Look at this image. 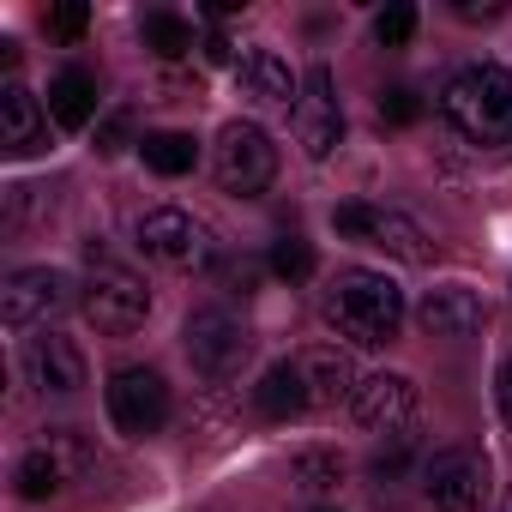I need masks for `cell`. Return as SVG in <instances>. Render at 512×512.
Instances as JSON below:
<instances>
[{"instance_id":"1","label":"cell","mask_w":512,"mask_h":512,"mask_svg":"<svg viewBox=\"0 0 512 512\" xmlns=\"http://www.w3.org/2000/svg\"><path fill=\"white\" fill-rule=\"evenodd\" d=\"M326 320L338 338L362 344V350H380L398 338L404 326V290L386 278V272H368V266H344L326 290Z\"/></svg>"},{"instance_id":"2","label":"cell","mask_w":512,"mask_h":512,"mask_svg":"<svg viewBox=\"0 0 512 512\" xmlns=\"http://www.w3.org/2000/svg\"><path fill=\"white\" fill-rule=\"evenodd\" d=\"M440 115L452 121V133H464L470 145H506L512 139V73L482 61L464 67L446 91H440Z\"/></svg>"},{"instance_id":"3","label":"cell","mask_w":512,"mask_h":512,"mask_svg":"<svg viewBox=\"0 0 512 512\" xmlns=\"http://www.w3.org/2000/svg\"><path fill=\"white\" fill-rule=\"evenodd\" d=\"M278 181V145L260 121H229L217 133V187L235 199H253Z\"/></svg>"},{"instance_id":"4","label":"cell","mask_w":512,"mask_h":512,"mask_svg":"<svg viewBox=\"0 0 512 512\" xmlns=\"http://www.w3.org/2000/svg\"><path fill=\"white\" fill-rule=\"evenodd\" d=\"M332 229L338 235H350V241H368V247H380V253H392V260H404V266H428L434 260V241L422 235V223L416 217H404V211H392V205H338L332 211Z\"/></svg>"},{"instance_id":"5","label":"cell","mask_w":512,"mask_h":512,"mask_svg":"<svg viewBox=\"0 0 512 512\" xmlns=\"http://www.w3.org/2000/svg\"><path fill=\"white\" fill-rule=\"evenodd\" d=\"M139 247L151 253L157 266H169V272H199V266H211V229H205L193 211H181V205L145 211V217H139Z\"/></svg>"},{"instance_id":"6","label":"cell","mask_w":512,"mask_h":512,"mask_svg":"<svg viewBox=\"0 0 512 512\" xmlns=\"http://www.w3.org/2000/svg\"><path fill=\"white\" fill-rule=\"evenodd\" d=\"M422 494L434 512H482L488 500V458L476 446H446L422 464Z\"/></svg>"},{"instance_id":"7","label":"cell","mask_w":512,"mask_h":512,"mask_svg":"<svg viewBox=\"0 0 512 512\" xmlns=\"http://www.w3.org/2000/svg\"><path fill=\"white\" fill-rule=\"evenodd\" d=\"M187 362L205 374V380H229V374H241V362H247V350H253V338H247V326L229 314V308H199L193 320H187Z\"/></svg>"},{"instance_id":"8","label":"cell","mask_w":512,"mask_h":512,"mask_svg":"<svg viewBox=\"0 0 512 512\" xmlns=\"http://www.w3.org/2000/svg\"><path fill=\"white\" fill-rule=\"evenodd\" d=\"M109 422L127 434V440H145L169 422V386L157 368H121L109 374Z\"/></svg>"},{"instance_id":"9","label":"cell","mask_w":512,"mask_h":512,"mask_svg":"<svg viewBox=\"0 0 512 512\" xmlns=\"http://www.w3.org/2000/svg\"><path fill=\"white\" fill-rule=\"evenodd\" d=\"M145 314H151V290H145L133 272L103 266V272L85 284V320H91L97 332L127 338V332H139V326H145Z\"/></svg>"},{"instance_id":"10","label":"cell","mask_w":512,"mask_h":512,"mask_svg":"<svg viewBox=\"0 0 512 512\" xmlns=\"http://www.w3.org/2000/svg\"><path fill=\"white\" fill-rule=\"evenodd\" d=\"M338 139H344L338 85H332V73H326V67H308L302 97H296V145H302L314 163H326V157L338 151Z\"/></svg>"},{"instance_id":"11","label":"cell","mask_w":512,"mask_h":512,"mask_svg":"<svg viewBox=\"0 0 512 512\" xmlns=\"http://www.w3.org/2000/svg\"><path fill=\"white\" fill-rule=\"evenodd\" d=\"M416 380L410 374H368L350 398V416L368 428V434H404L416 422Z\"/></svg>"},{"instance_id":"12","label":"cell","mask_w":512,"mask_h":512,"mask_svg":"<svg viewBox=\"0 0 512 512\" xmlns=\"http://www.w3.org/2000/svg\"><path fill=\"white\" fill-rule=\"evenodd\" d=\"M67 308V278L49 272V266H31V272H13L7 290H0V320H7L13 332L25 326H43L49 314Z\"/></svg>"},{"instance_id":"13","label":"cell","mask_w":512,"mask_h":512,"mask_svg":"<svg viewBox=\"0 0 512 512\" xmlns=\"http://www.w3.org/2000/svg\"><path fill=\"white\" fill-rule=\"evenodd\" d=\"M25 374H31V386H37L43 398H73V392L85 386V350H79L67 332H43V338H31V350H25Z\"/></svg>"},{"instance_id":"14","label":"cell","mask_w":512,"mask_h":512,"mask_svg":"<svg viewBox=\"0 0 512 512\" xmlns=\"http://www.w3.org/2000/svg\"><path fill=\"white\" fill-rule=\"evenodd\" d=\"M235 91H241L253 109H290V115H296L302 79L290 73V61H284L278 49H253V55H241V67H235Z\"/></svg>"},{"instance_id":"15","label":"cell","mask_w":512,"mask_h":512,"mask_svg":"<svg viewBox=\"0 0 512 512\" xmlns=\"http://www.w3.org/2000/svg\"><path fill=\"white\" fill-rule=\"evenodd\" d=\"M416 320H422L428 338H476V332L488 326V308H482L476 290H464V284H440V290L422 296Z\"/></svg>"},{"instance_id":"16","label":"cell","mask_w":512,"mask_h":512,"mask_svg":"<svg viewBox=\"0 0 512 512\" xmlns=\"http://www.w3.org/2000/svg\"><path fill=\"white\" fill-rule=\"evenodd\" d=\"M43 145H49V115H43V103L25 91V85H7L0 91V151L7 157H43Z\"/></svg>"},{"instance_id":"17","label":"cell","mask_w":512,"mask_h":512,"mask_svg":"<svg viewBox=\"0 0 512 512\" xmlns=\"http://www.w3.org/2000/svg\"><path fill=\"white\" fill-rule=\"evenodd\" d=\"M302 380H308V404H338V398H356V386H362L350 350H338V344H314L302 356Z\"/></svg>"},{"instance_id":"18","label":"cell","mask_w":512,"mask_h":512,"mask_svg":"<svg viewBox=\"0 0 512 512\" xmlns=\"http://www.w3.org/2000/svg\"><path fill=\"white\" fill-rule=\"evenodd\" d=\"M253 404H260V416L272 422H290L308 410V380H302V362H272L260 374V386H253Z\"/></svg>"},{"instance_id":"19","label":"cell","mask_w":512,"mask_h":512,"mask_svg":"<svg viewBox=\"0 0 512 512\" xmlns=\"http://www.w3.org/2000/svg\"><path fill=\"white\" fill-rule=\"evenodd\" d=\"M49 115H55V127H67V133L91 127V121H97V79H91L85 67L55 73V85H49Z\"/></svg>"},{"instance_id":"20","label":"cell","mask_w":512,"mask_h":512,"mask_svg":"<svg viewBox=\"0 0 512 512\" xmlns=\"http://www.w3.org/2000/svg\"><path fill=\"white\" fill-rule=\"evenodd\" d=\"M139 151H145V169L151 175H187L193 163H199V139L193 133H175V127H163V133H145L139 139Z\"/></svg>"},{"instance_id":"21","label":"cell","mask_w":512,"mask_h":512,"mask_svg":"<svg viewBox=\"0 0 512 512\" xmlns=\"http://www.w3.org/2000/svg\"><path fill=\"white\" fill-rule=\"evenodd\" d=\"M290 482H296L308 500H326V494H338V488H344V458H338V452H326V446H308V452H296V458H290Z\"/></svg>"},{"instance_id":"22","label":"cell","mask_w":512,"mask_h":512,"mask_svg":"<svg viewBox=\"0 0 512 512\" xmlns=\"http://www.w3.org/2000/svg\"><path fill=\"white\" fill-rule=\"evenodd\" d=\"M13 482H19V494H25V500H49V494H61V488H67V470L55 464V452H49V446H31V452L19 458Z\"/></svg>"},{"instance_id":"23","label":"cell","mask_w":512,"mask_h":512,"mask_svg":"<svg viewBox=\"0 0 512 512\" xmlns=\"http://www.w3.org/2000/svg\"><path fill=\"white\" fill-rule=\"evenodd\" d=\"M145 49L163 55V61H181L193 49V25L175 19V13H145Z\"/></svg>"},{"instance_id":"24","label":"cell","mask_w":512,"mask_h":512,"mask_svg":"<svg viewBox=\"0 0 512 512\" xmlns=\"http://www.w3.org/2000/svg\"><path fill=\"white\" fill-rule=\"evenodd\" d=\"M49 452H55V464L67 470V482H79L91 464H97V452H91V440L79 434V428H49V440H43Z\"/></svg>"},{"instance_id":"25","label":"cell","mask_w":512,"mask_h":512,"mask_svg":"<svg viewBox=\"0 0 512 512\" xmlns=\"http://www.w3.org/2000/svg\"><path fill=\"white\" fill-rule=\"evenodd\" d=\"M410 458H416V440H410V428H404V434H386V446H374V458H368V476H374L380 488H392V482L410 470Z\"/></svg>"},{"instance_id":"26","label":"cell","mask_w":512,"mask_h":512,"mask_svg":"<svg viewBox=\"0 0 512 512\" xmlns=\"http://www.w3.org/2000/svg\"><path fill=\"white\" fill-rule=\"evenodd\" d=\"M272 272H278L284 284H308V278H314V247H308L302 235L272 241Z\"/></svg>"},{"instance_id":"27","label":"cell","mask_w":512,"mask_h":512,"mask_svg":"<svg viewBox=\"0 0 512 512\" xmlns=\"http://www.w3.org/2000/svg\"><path fill=\"white\" fill-rule=\"evenodd\" d=\"M416 37V7H386L380 19H374V43L380 49H404Z\"/></svg>"},{"instance_id":"28","label":"cell","mask_w":512,"mask_h":512,"mask_svg":"<svg viewBox=\"0 0 512 512\" xmlns=\"http://www.w3.org/2000/svg\"><path fill=\"white\" fill-rule=\"evenodd\" d=\"M380 121H386V127H416V121H422V97H416L410 85H392V91L380 97Z\"/></svg>"},{"instance_id":"29","label":"cell","mask_w":512,"mask_h":512,"mask_svg":"<svg viewBox=\"0 0 512 512\" xmlns=\"http://www.w3.org/2000/svg\"><path fill=\"white\" fill-rule=\"evenodd\" d=\"M49 31H55V37H79V31H85V7H61V13H49Z\"/></svg>"},{"instance_id":"30","label":"cell","mask_w":512,"mask_h":512,"mask_svg":"<svg viewBox=\"0 0 512 512\" xmlns=\"http://www.w3.org/2000/svg\"><path fill=\"white\" fill-rule=\"evenodd\" d=\"M199 55H205L211 67H241V61H235V49H229V37H205V43H199Z\"/></svg>"},{"instance_id":"31","label":"cell","mask_w":512,"mask_h":512,"mask_svg":"<svg viewBox=\"0 0 512 512\" xmlns=\"http://www.w3.org/2000/svg\"><path fill=\"white\" fill-rule=\"evenodd\" d=\"M127 127H133L127 115H109V121H103V139H97V151H121V145H127Z\"/></svg>"},{"instance_id":"32","label":"cell","mask_w":512,"mask_h":512,"mask_svg":"<svg viewBox=\"0 0 512 512\" xmlns=\"http://www.w3.org/2000/svg\"><path fill=\"white\" fill-rule=\"evenodd\" d=\"M452 13H458V19H500L506 7H500V0H458Z\"/></svg>"},{"instance_id":"33","label":"cell","mask_w":512,"mask_h":512,"mask_svg":"<svg viewBox=\"0 0 512 512\" xmlns=\"http://www.w3.org/2000/svg\"><path fill=\"white\" fill-rule=\"evenodd\" d=\"M494 398H500V416L512 422V362L500 368V380H494Z\"/></svg>"},{"instance_id":"34","label":"cell","mask_w":512,"mask_h":512,"mask_svg":"<svg viewBox=\"0 0 512 512\" xmlns=\"http://www.w3.org/2000/svg\"><path fill=\"white\" fill-rule=\"evenodd\" d=\"M500 512H512V488H506V500H500Z\"/></svg>"}]
</instances>
